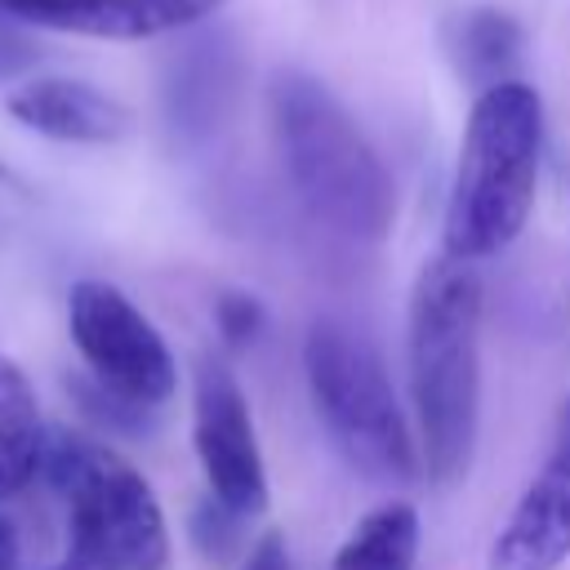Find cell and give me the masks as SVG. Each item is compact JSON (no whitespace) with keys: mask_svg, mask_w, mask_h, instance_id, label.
Returning <instances> with one entry per match:
<instances>
[{"mask_svg":"<svg viewBox=\"0 0 570 570\" xmlns=\"http://www.w3.org/2000/svg\"><path fill=\"white\" fill-rule=\"evenodd\" d=\"M481 276L468 258L423 263L405 312L410 410L423 472L450 485L468 472L481 423Z\"/></svg>","mask_w":570,"mask_h":570,"instance_id":"obj_1","label":"cell"},{"mask_svg":"<svg viewBox=\"0 0 570 570\" xmlns=\"http://www.w3.org/2000/svg\"><path fill=\"white\" fill-rule=\"evenodd\" d=\"M543 165V98L525 80H490L468 111L441 249L468 263L503 254L530 223Z\"/></svg>","mask_w":570,"mask_h":570,"instance_id":"obj_2","label":"cell"},{"mask_svg":"<svg viewBox=\"0 0 570 570\" xmlns=\"http://www.w3.org/2000/svg\"><path fill=\"white\" fill-rule=\"evenodd\" d=\"M36 481L58 508V552L45 570H165L169 525L147 476L111 445L53 428Z\"/></svg>","mask_w":570,"mask_h":570,"instance_id":"obj_3","label":"cell"},{"mask_svg":"<svg viewBox=\"0 0 570 570\" xmlns=\"http://www.w3.org/2000/svg\"><path fill=\"white\" fill-rule=\"evenodd\" d=\"M272 134L298 205L343 240H383L396 214L392 174L347 107L312 76H281Z\"/></svg>","mask_w":570,"mask_h":570,"instance_id":"obj_4","label":"cell"},{"mask_svg":"<svg viewBox=\"0 0 570 570\" xmlns=\"http://www.w3.org/2000/svg\"><path fill=\"white\" fill-rule=\"evenodd\" d=\"M303 374L312 410L352 472L374 485H410L423 476L419 436L365 334L334 316L312 321L303 338Z\"/></svg>","mask_w":570,"mask_h":570,"instance_id":"obj_5","label":"cell"},{"mask_svg":"<svg viewBox=\"0 0 570 570\" xmlns=\"http://www.w3.org/2000/svg\"><path fill=\"white\" fill-rule=\"evenodd\" d=\"M67 334L107 396L151 414L178 392V361L147 312L111 281H76L67 294Z\"/></svg>","mask_w":570,"mask_h":570,"instance_id":"obj_6","label":"cell"},{"mask_svg":"<svg viewBox=\"0 0 570 570\" xmlns=\"http://www.w3.org/2000/svg\"><path fill=\"white\" fill-rule=\"evenodd\" d=\"M191 445H196L209 499L254 521L272 499L267 468H263V450H258V432H254V414L240 392V379L214 352L196 356L191 365Z\"/></svg>","mask_w":570,"mask_h":570,"instance_id":"obj_7","label":"cell"},{"mask_svg":"<svg viewBox=\"0 0 570 570\" xmlns=\"http://www.w3.org/2000/svg\"><path fill=\"white\" fill-rule=\"evenodd\" d=\"M570 561V401L557 414L543 468L499 525L485 570H561Z\"/></svg>","mask_w":570,"mask_h":570,"instance_id":"obj_8","label":"cell"},{"mask_svg":"<svg viewBox=\"0 0 570 570\" xmlns=\"http://www.w3.org/2000/svg\"><path fill=\"white\" fill-rule=\"evenodd\" d=\"M227 0H0L18 27H40L85 40H156L214 18Z\"/></svg>","mask_w":570,"mask_h":570,"instance_id":"obj_9","label":"cell"},{"mask_svg":"<svg viewBox=\"0 0 570 570\" xmlns=\"http://www.w3.org/2000/svg\"><path fill=\"white\" fill-rule=\"evenodd\" d=\"M4 111L49 138V142H76V147H107L120 142L134 125L129 107L116 102L107 89L76 80V76H36L4 94Z\"/></svg>","mask_w":570,"mask_h":570,"instance_id":"obj_10","label":"cell"},{"mask_svg":"<svg viewBox=\"0 0 570 570\" xmlns=\"http://www.w3.org/2000/svg\"><path fill=\"white\" fill-rule=\"evenodd\" d=\"M45 436L49 428L40 419L31 379L0 352V503L18 499L36 481Z\"/></svg>","mask_w":570,"mask_h":570,"instance_id":"obj_11","label":"cell"},{"mask_svg":"<svg viewBox=\"0 0 570 570\" xmlns=\"http://www.w3.org/2000/svg\"><path fill=\"white\" fill-rule=\"evenodd\" d=\"M419 543H423V525L414 503L387 499L347 530L330 570H414Z\"/></svg>","mask_w":570,"mask_h":570,"instance_id":"obj_12","label":"cell"},{"mask_svg":"<svg viewBox=\"0 0 570 570\" xmlns=\"http://www.w3.org/2000/svg\"><path fill=\"white\" fill-rule=\"evenodd\" d=\"M245 525V517H236V512H227L218 499H205V508L191 517V539H196V548L209 557V561H232L236 557V548H240V530Z\"/></svg>","mask_w":570,"mask_h":570,"instance_id":"obj_13","label":"cell"},{"mask_svg":"<svg viewBox=\"0 0 570 570\" xmlns=\"http://www.w3.org/2000/svg\"><path fill=\"white\" fill-rule=\"evenodd\" d=\"M214 321H218V334L227 347H249L263 334V303L245 289H227L214 303Z\"/></svg>","mask_w":570,"mask_h":570,"instance_id":"obj_14","label":"cell"},{"mask_svg":"<svg viewBox=\"0 0 570 570\" xmlns=\"http://www.w3.org/2000/svg\"><path fill=\"white\" fill-rule=\"evenodd\" d=\"M0 570H45V561H31L22 525L9 512H0Z\"/></svg>","mask_w":570,"mask_h":570,"instance_id":"obj_15","label":"cell"},{"mask_svg":"<svg viewBox=\"0 0 570 570\" xmlns=\"http://www.w3.org/2000/svg\"><path fill=\"white\" fill-rule=\"evenodd\" d=\"M240 570H289V557H285L281 534H263V539L249 548V557H245Z\"/></svg>","mask_w":570,"mask_h":570,"instance_id":"obj_16","label":"cell"},{"mask_svg":"<svg viewBox=\"0 0 570 570\" xmlns=\"http://www.w3.org/2000/svg\"><path fill=\"white\" fill-rule=\"evenodd\" d=\"M0 174H4V169H0Z\"/></svg>","mask_w":570,"mask_h":570,"instance_id":"obj_17","label":"cell"}]
</instances>
